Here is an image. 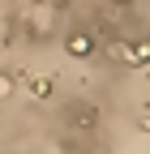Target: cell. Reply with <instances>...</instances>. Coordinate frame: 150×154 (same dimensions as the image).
Listing matches in <instances>:
<instances>
[{
    "label": "cell",
    "mask_w": 150,
    "mask_h": 154,
    "mask_svg": "<svg viewBox=\"0 0 150 154\" xmlns=\"http://www.w3.org/2000/svg\"><path fill=\"white\" fill-rule=\"evenodd\" d=\"M22 86L34 94V99H52V94H56V82L47 73H22Z\"/></svg>",
    "instance_id": "cell-1"
},
{
    "label": "cell",
    "mask_w": 150,
    "mask_h": 154,
    "mask_svg": "<svg viewBox=\"0 0 150 154\" xmlns=\"http://www.w3.org/2000/svg\"><path fill=\"white\" fill-rule=\"evenodd\" d=\"M95 34H86V30H77V34H69V43H64V51L69 56H77V60H86V56H95Z\"/></svg>",
    "instance_id": "cell-2"
},
{
    "label": "cell",
    "mask_w": 150,
    "mask_h": 154,
    "mask_svg": "<svg viewBox=\"0 0 150 154\" xmlns=\"http://www.w3.org/2000/svg\"><path fill=\"white\" fill-rule=\"evenodd\" d=\"M116 56L129 60V64H146V60H150V43H129V47H120Z\"/></svg>",
    "instance_id": "cell-3"
},
{
    "label": "cell",
    "mask_w": 150,
    "mask_h": 154,
    "mask_svg": "<svg viewBox=\"0 0 150 154\" xmlns=\"http://www.w3.org/2000/svg\"><path fill=\"white\" fill-rule=\"evenodd\" d=\"M13 86H17L13 77H9V73H0V94H13Z\"/></svg>",
    "instance_id": "cell-4"
},
{
    "label": "cell",
    "mask_w": 150,
    "mask_h": 154,
    "mask_svg": "<svg viewBox=\"0 0 150 154\" xmlns=\"http://www.w3.org/2000/svg\"><path fill=\"white\" fill-rule=\"evenodd\" d=\"M137 128H142V133H150V116H142V120H137Z\"/></svg>",
    "instance_id": "cell-5"
},
{
    "label": "cell",
    "mask_w": 150,
    "mask_h": 154,
    "mask_svg": "<svg viewBox=\"0 0 150 154\" xmlns=\"http://www.w3.org/2000/svg\"><path fill=\"white\" fill-rule=\"evenodd\" d=\"M52 5H56V9H64V5H69V0H52Z\"/></svg>",
    "instance_id": "cell-6"
},
{
    "label": "cell",
    "mask_w": 150,
    "mask_h": 154,
    "mask_svg": "<svg viewBox=\"0 0 150 154\" xmlns=\"http://www.w3.org/2000/svg\"><path fill=\"white\" fill-rule=\"evenodd\" d=\"M111 5H133V0H111Z\"/></svg>",
    "instance_id": "cell-7"
}]
</instances>
